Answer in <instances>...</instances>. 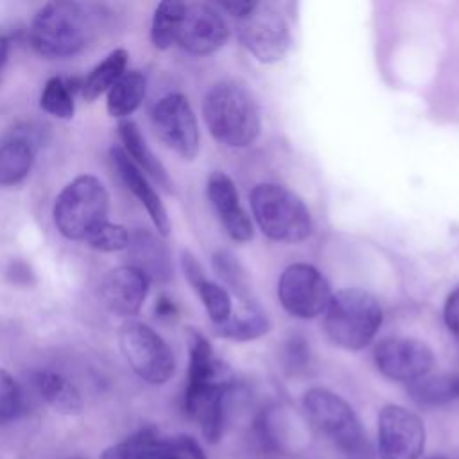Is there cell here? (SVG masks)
<instances>
[{"mask_svg": "<svg viewBox=\"0 0 459 459\" xmlns=\"http://www.w3.org/2000/svg\"><path fill=\"white\" fill-rule=\"evenodd\" d=\"M204 124L221 145L247 147L262 127L260 111L251 91L233 81L213 84L203 100Z\"/></svg>", "mask_w": 459, "mask_h": 459, "instance_id": "obj_1", "label": "cell"}, {"mask_svg": "<svg viewBox=\"0 0 459 459\" xmlns=\"http://www.w3.org/2000/svg\"><path fill=\"white\" fill-rule=\"evenodd\" d=\"M382 317V307L373 294L362 289H342L332 294L323 325L335 346L359 351L373 342Z\"/></svg>", "mask_w": 459, "mask_h": 459, "instance_id": "obj_2", "label": "cell"}, {"mask_svg": "<svg viewBox=\"0 0 459 459\" xmlns=\"http://www.w3.org/2000/svg\"><path fill=\"white\" fill-rule=\"evenodd\" d=\"M249 203L258 228L271 240L298 244L310 237V212L287 186L260 183L251 190Z\"/></svg>", "mask_w": 459, "mask_h": 459, "instance_id": "obj_3", "label": "cell"}, {"mask_svg": "<svg viewBox=\"0 0 459 459\" xmlns=\"http://www.w3.org/2000/svg\"><path fill=\"white\" fill-rule=\"evenodd\" d=\"M308 423L350 459L368 457L364 429L351 405L326 387H312L301 398Z\"/></svg>", "mask_w": 459, "mask_h": 459, "instance_id": "obj_4", "label": "cell"}, {"mask_svg": "<svg viewBox=\"0 0 459 459\" xmlns=\"http://www.w3.org/2000/svg\"><path fill=\"white\" fill-rule=\"evenodd\" d=\"M109 195L104 183L91 174L77 176L56 197L52 219L68 240L84 242L88 235L108 221Z\"/></svg>", "mask_w": 459, "mask_h": 459, "instance_id": "obj_5", "label": "cell"}, {"mask_svg": "<svg viewBox=\"0 0 459 459\" xmlns=\"http://www.w3.org/2000/svg\"><path fill=\"white\" fill-rule=\"evenodd\" d=\"M90 32V16L77 2H48L38 9L30 23L34 48L52 59L82 50Z\"/></svg>", "mask_w": 459, "mask_h": 459, "instance_id": "obj_6", "label": "cell"}, {"mask_svg": "<svg viewBox=\"0 0 459 459\" xmlns=\"http://www.w3.org/2000/svg\"><path fill=\"white\" fill-rule=\"evenodd\" d=\"M120 350L131 369L147 384H165L176 369V359L163 337L142 321H126L118 332Z\"/></svg>", "mask_w": 459, "mask_h": 459, "instance_id": "obj_7", "label": "cell"}, {"mask_svg": "<svg viewBox=\"0 0 459 459\" xmlns=\"http://www.w3.org/2000/svg\"><path fill=\"white\" fill-rule=\"evenodd\" d=\"M237 36L242 47L260 63H276L290 48V29L283 14L271 2H255L237 20Z\"/></svg>", "mask_w": 459, "mask_h": 459, "instance_id": "obj_8", "label": "cell"}, {"mask_svg": "<svg viewBox=\"0 0 459 459\" xmlns=\"http://www.w3.org/2000/svg\"><path fill=\"white\" fill-rule=\"evenodd\" d=\"M276 292L285 312L298 319H314L325 314L332 299V290L323 273L303 262L285 267Z\"/></svg>", "mask_w": 459, "mask_h": 459, "instance_id": "obj_9", "label": "cell"}, {"mask_svg": "<svg viewBox=\"0 0 459 459\" xmlns=\"http://www.w3.org/2000/svg\"><path fill=\"white\" fill-rule=\"evenodd\" d=\"M156 136L183 160H195L199 152V127L188 99L181 93L161 97L151 111Z\"/></svg>", "mask_w": 459, "mask_h": 459, "instance_id": "obj_10", "label": "cell"}, {"mask_svg": "<svg viewBox=\"0 0 459 459\" xmlns=\"http://www.w3.org/2000/svg\"><path fill=\"white\" fill-rule=\"evenodd\" d=\"M380 459H421L425 425L418 414L402 405H384L377 420Z\"/></svg>", "mask_w": 459, "mask_h": 459, "instance_id": "obj_11", "label": "cell"}, {"mask_svg": "<svg viewBox=\"0 0 459 459\" xmlns=\"http://www.w3.org/2000/svg\"><path fill=\"white\" fill-rule=\"evenodd\" d=\"M377 369L389 380L412 384L434 369L432 350L412 337H385L373 348Z\"/></svg>", "mask_w": 459, "mask_h": 459, "instance_id": "obj_12", "label": "cell"}, {"mask_svg": "<svg viewBox=\"0 0 459 459\" xmlns=\"http://www.w3.org/2000/svg\"><path fill=\"white\" fill-rule=\"evenodd\" d=\"M230 36L222 14L208 4H186L178 45L194 56H206L219 50Z\"/></svg>", "mask_w": 459, "mask_h": 459, "instance_id": "obj_13", "label": "cell"}, {"mask_svg": "<svg viewBox=\"0 0 459 459\" xmlns=\"http://www.w3.org/2000/svg\"><path fill=\"white\" fill-rule=\"evenodd\" d=\"M149 280L133 265H120L109 271L100 283L102 305L118 317L129 319L136 316L147 298Z\"/></svg>", "mask_w": 459, "mask_h": 459, "instance_id": "obj_14", "label": "cell"}, {"mask_svg": "<svg viewBox=\"0 0 459 459\" xmlns=\"http://www.w3.org/2000/svg\"><path fill=\"white\" fill-rule=\"evenodd\" d=\"M206 195L231 240L247 242L253 238V224L244 212L237 186L228 174L221 170L212 172L206 181Z\"/></svg>", "mask_w": 459, "mask_h": 459, "instance_id": "obj_15", "label": "cell"}, {"mask_svg": "<svg viewBox=\"0 0 459 459\" xmlns=\"http://www.w3.org/2000/svg\"><path fill=\"white\" fill-rule=\"evenodd\" d=\"M230 387L231 380L228 378L195 391H185V411L197 421L208 443H217L222 437Z\"/></svg>", "mask_w": 459, "mask_h": 459, "instance_id": "obj_16", "label": "cell"}, {"mask_svg": "<svg viewBox=\"0 0 459 459\" xmlns=\"http://www.w3.org/2000/svg\"><path fill=\"white\" fill-rule=\"evenodd\" d=\"M109 160L118 174L120 181L126 185V188L142 203V206L147 210L158 235H169L170 233V221L167 215V210L158 195V192L151 186L147 176L131 161V158L126 154L122 147H113L109 151Z\"/></svg>", "mask_w": 459, "mask_h": 459, "instance_id": "obj_17", "label": "cell"}, {"mask_svg": "<svg viewBox=\"0 0 459 459\" xmlns=\"http://www.w3.org/2000/svg\"><path fill=\"white\" fill-rule=\"evenodd\" d=\"M133 267L142 271L147 280L167 283L172 278V258L165 242L149 230H136L127 246Z\"/></svg>", "mask_w": 459, "mask_h": 459, "instance_id": "obj_18", "label": "cell"}, {"mask_svg": "<svg viewBox=\"0 0 459 459\" xmlns=\"http://www.w3.org/2000/svg\"><path fill=\"white\" fill-rule=\"evenodd\" d=\"M181 269H183V274H185L186 281L190 283V287L201 298L213 326L228 321V317L233 312L231 298H230L228 290L222 285L206 278L203 265L190 251L181 253Z\"/></svg>", "mask_w": 459, "mask_h": 459, "instance_id": "obj_19", "label": "cell"}, {"mask_svg": "<svg viewBox=\"0 0 459 459\" xmlns=\"http://www.w3.org/2000/svg\"><path fill=\"white\" fill-rule=\"evenodd\" d=\"M118 136L124 143L126 154L131 158V161L145 174L149 176L158 186H161L165 192H174V181L170 179L167 169L163 163L156 158L152 149L147 145L143 134L140 133L138 126L131 120H120L118 124Z\"/></svg>", "mask_w": 459, "mask_h": 459, "instance_id": "obj_20", "label": "cell"}, {"mask_svg": "<svg viewBox=\"0 0 459 459\" xmlns=\"http://www.w3.org/2000/svg\"><path fill=\"white\" fill-rule=\"evenodd\" d=\"M34 385L41 398L56 411L66 416L82 411V398L75 385L54 371H36Z\"/></svg>", "mask_w": 459, "mask_h": 459, "instance_id": "obj_21", "label": "cell"}, {"mask_svg": "<svg viewBox=\"0 0 459 459\" xmlns=\"http://www.w3.org/2000/svg\"><path fill=\"white\" fill-rule=\"evenodd\" d=\"M409 396L421 407H443L459 400L457 373H429L407 385Z\"/></svg>", "mask_w": 459, "mask_h": 459, "instance_id": "obj_22", "label": "cell"}, {"mask_svg": "<svg viewBox=\"0 0 459 459\" xmlns=\"http://www.w3.org/2000/svg\"><path fill=\"white\" fill-rule=\"evenodd\" d=\"M165 437L154 427H142L120 443L102 450L99 459H163Z\"/></svg>", "mask_w": 459, "mask_h": 459, "instance_id": "obj_23", "label": "cell"}, {"mask_svg": "<svg viewBox=\"0 0 459 459\" xmlns=\"http://www.w3.org/2000/svg\"><path fill=\"white\" fill-rule=\"evenodd\" d=\"M271 328L267 314L256 305H244L238 312H231L228 321L213 326V333L231 341H253L265 335Z\"/></svg>", "mask_w": 459, "mask_h": 459, "instance_id": "obj_24", "label": "cell"}, {"mask_svg": "<svg viewBox=\"0 0 459 459\" xmlns=\"http://www.w3.org/2000/svg\"><path fill=\"white\" fill-rule=\"evenodd\" d=\"M34 145L27 136H13L0 145V186L22 183L32 167Z\"/></svg>", "mask_w": 459, "mask_h": 459, "instance_id": "obj_25", "label": "cell"}, {"mask_svg": "<svg viewBox=\"0 0 459 459\" xmlns=\"http://www.w3.org/2000/svg\"><path fill=\"white\" fill-rule=\"evenodd\" d=\"M147 81L145 75L138 70L124 72V75L109 88L106 108L108 113L115 118H126L138 109L145 97Z\"/></svg>", "mask_w": 459, "mask_h": 459, "instance_id": "obj_26", "label": "cell"}, {"mask_svg": "<svg viewBox=\"0 0 459 459\" xmlns=\"http://www.w3.org/2000/svg\"><path fill=\"white\" fill-rule=\"evenodd\" d=\"M127 52L124 48L111 50L102 63H99L86 81L81 84V95L84 100L91 102L102 93H108L109 88L124 75L127 66Z\"/></svg>", "mask_w": 459, "mask_h": 459, "instance_id": "obj_27", "label": "cell"}, {"mask_svg": "<svg viewBox=\"0 0 459 459\" xmlns=\"http://www.w3.org/2000/svg\"><path fill=\"white\" fill-rule=\"evenodd\" d=\"M185 7L186 4L178 0H165L158 4L151 23V41L158 50H167L178 43Z\"/></svg>", "mask_w": 459, "mask_h": 459, "instance_id": "obj_28", "label": "cell"}, {"mask_svg": "<svg viewBox=\"0 0 459 459\" xmlns=\"http://www.w3.org/2000/svg\"><path fill=\"white\" fill-rule=\"evenodd\" d=\"M213 269L217 276L224 281L230 290L242 299L244 305L255 303L251 298V281L244 269V265L238 262V258L226 249H221L213 255Z\"/></svg>", "mask_w": 459, "mask_h": 459, "instance_id": "obj_29", "label": "cell"}, {"mask_svg": "<svg viewBox=\"0 0 459 459\" xmlns=\"http://www.w3.org/2000/svg\"><path fill=\"white\" fill-rule=\"evenodd\" d=\"M39 106L43 111L61 120H68L74 117V111H75L74 95L70 91V86L65 82V79L52 77L45 82L39 97Z\"/></svg>", "mask_w": 459, "mask_h": 459, "instance_id": "obj_30", "label": "cell"}, {"mask_svg": "<svg viewBox=\"0 0 459 459\" xmlns=\"http://www.w3.org/2000/svg\"><path fill=\"white\" fill-rule=\"evenodd\" d=\"M129 237H131V233L127 231L126 226L113 224V222L106 221L100 226H97L88 235V238L84 242L91 249H97V251H102V253H115V251L127 249Z\"/></svg>", "mask_w": 459, "mask_h": 459, "instance_id": "obj_31", "label": "cell"}, {"mask_svg": "<svg viewBox=\"0 0 459 459\" xmlns=\"http://www.w3.org/2000/svg\"><path fill=\"white\" fill-rule=\"evenodd\" d=\"M23 411V396L16 380L0 368V425L20 416Z\"/></svg>", "mask_w": 459, "mask_h": 459, "instance_id": "obj_32", "label": "cell"}, {"mask_svg": "<svg viewBox=\"0 0 459 459\" xmlns=\"http://www.w3.org/2000/svg\"><path fill=\"white\" fill-rule=\"evenodd\" d=\"M163 459H208L201 445L188 434L165 437Z\"/></svg>", "mask_w": 459, "mask_h": 459, "instance_id": "obj_33", "label": "cell"}, {"mask_svg": "<svg viewBox=\"0 0 459 459\" xmlns=\"http://www.w3.org/2000/svg\"><path fill=\"white\" fill-rule=\"evenodd\" d=\"M443 319L450 335L459 342V287L448 294L443 308Z\"/></svg>", "mask_w": 459, "mask_h": 459, "instance_id": "obj_34", "label": "cell"}, {"mask_svg": "<svg viewBox=\"0 0 459 459\" xmlns=\"http://www.w3.org/2000/svg\"><path fill=\"white\" fill-rule=\"evenodd\" d=\"M154 310H156V316H158L160 319H174L176 314H178V308H176L174 301H172L170 298H167V296H160V298L156 299Z\"/></svg>", "mask_w": 459, "mask_h": 459, "instance_id": "obj_35", "label": "cell"}, {"mask_svg": "<svg viewBox=\"0 0 459 459\" xmlns=\"http://www.w3.org/2000/svg\"><path fill=\"white\" fill-rule=\"evenodd\" d=\"M7 56H9V39L5 36H0V74L5 66Z\"/></svg>", "mask_w": 459, "mask_h": 459, "instance_id": "obj_36", "label": "cell"}, {"mask_svg": "<svg viewBox=\"0 0 459 459\" xmlns=\"http://www.w3.org/2000/svg\"><path fill=\"white\" fill-rule=\"evenodd\" d=\"M427 459H448V457L443 455V454H434V455H430V457H427Z\"/></svg>", "mask_w": 459, "mask_h": 459, "instance_id": "obj_37", "label": "cell"}, {"mask_svg": "<svg viewBox=\"0 0 459 459\" xmlns=\"http://www.w3.org/2000/svg\"><path fill=\"white\" fill-rule=\"evenodd\" d=\"M72 459H82V457H72Z\"/></svg>", "mask_w": 459, "mask_h": 459, "instance_id": "obj_38", "label": "cell"}]
</instances>
